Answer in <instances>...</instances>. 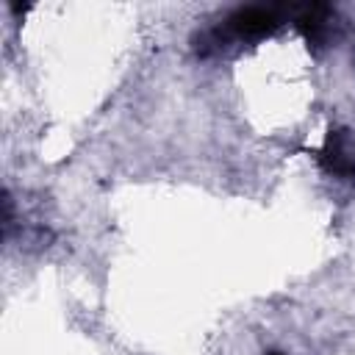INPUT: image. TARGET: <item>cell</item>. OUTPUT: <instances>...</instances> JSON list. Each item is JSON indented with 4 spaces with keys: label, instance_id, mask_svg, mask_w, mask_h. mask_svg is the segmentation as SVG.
<instances>
[{
    "label": "cell",
    "instance_id": "cell-1",
    "mask_svg": "<svg viewBox=\"0 0 355 355\" xmlns=\"http://www.w3.org/2000/svg\"><path fill=\"white\" fill-rule=\"evenodd\" d=\"M277 8L266 6H241L225 19V36H239V39H261L269 36L280 25Z\"/></svg>",
    "mask_w": 355,
    "mask_h": 355
},
{
    "label": "cell",
    "instance_id": "cell-2",
    "mask_svg": "<svg viewBox=\"0 0 355 355\" xmlns=\"http://www.w3.org/2000/svg\"><path fill=\"white\" fill-rule=\"evenodd\" d=\"M319 161L336 178H355V144L349 130H330L324 150L319 153Z\"/></svg>",
    "mask_w": 355,
    "mask_h": 355
},
{
    "label": "cell",
    "instance_id": "cell-3",
    "mask_svg": "<svg viewBox=\"0 0 355 355\" xmlns=\"http://www.w3.org/2000/svg\"><path fill=\"white\" fill-rule=\"evenodd\" d=\"M297 28L305 33L308 44H322L330 33V22H333V11L330 6H302L297 8V17H294Z\"/></svg>",
    "mask_w": 355,
    "mask_h": 355
},
{
    "label": "cell",
    "instance_id": "cell-4",
    "mask_svg": "<svg viewBox=\"0 0 355 355\" xmlns=\"http://www.w3.org/2000/svg\"><path fill=\"white\" fill-rule=\"evenodd\" d=\"M269 355H280V352H269Z\"/></svg>",
    "mask_w": 355,
    "mask_h": 355
}]
</instances>
